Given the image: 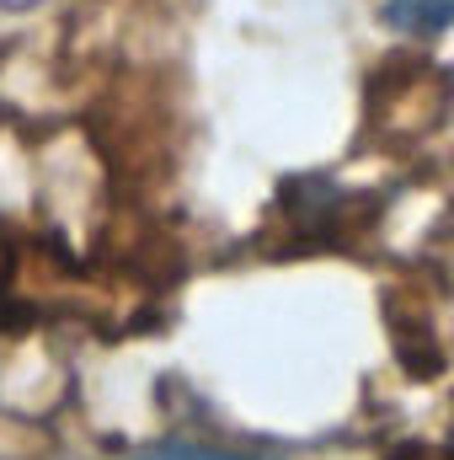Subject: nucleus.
Returning <instances> with one entry per match:
<instances>
[{
    "label": "nucleus",
    "mask_w": 454,
    "mask_h": 460,
    "mask_svg": "<svg viewBox=\"0 0 454 460\" xmlns=\"http://www.w3.org/2000/svg\"><path fill=\"white\" fill-rule=\"evenodd\" d=\"M139 460H257V456H235V450H204V445H166V450H150Z\"/></svg>",
    "instance_id": "obj_2"
},
{
    "label": "nucleus",
    "mask_w": 454,
    "mask_h": 460,
    "mask_svg": "<svg viewBox=\"0 0 454 460\" xmlns=\"http://www.w3.org/2000/svg\"><path fill=\"white\" fill-rule=\"evenodd\" d=\"M385 22L406 38H439L454 27V0H385Z\"/></svg>",
    "instance_id": "obj_1"
}]
</instances>
